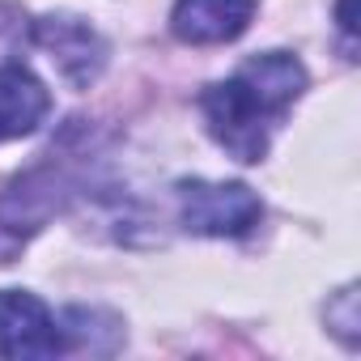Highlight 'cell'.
I'll return each instance as SVG.
<instances>
[{
	"label": "cell",
	"instance_id": "cell-4",
	"mask_svg": "<svg viewBox=\"0 0 361 361\" xmlns=\"http://www.w3.org/2000/svg\"><path fill=\"white\" fill-rule=\"evenodd\" d=\"M35 43L60 68V77L77 90H90V81H98V73L106 68V43L81 18H43V22H35Z\"/></svg>",
	"mask_w": 361,
	"mask_h": 361
},
{
	"label": "cell",
	"instance_id": "cell-6",
	"mask_svg": "<svg viewBox=\"0 0 361 361\" xmlns=\"http://www.w3.org/2000/svg\"><path fill=\"white\" fill-rule=\"evenodd\" d=\"M47 111H51V94L30 68L22 64L0 68V140L30 136L47 119Z\"/></svg>",
	"mask_w": 361,
	"mask_h": 361
},
{
	"label": "cell",
	"instance_id": "cell-2",
	"mask_svg": "<svg viewBox=\"0 0 361 361\" xmlns=\"http://www.w3.org/2000/svg\"><path fill=\"white\" fill-rule=\"evenodd\" d=\"M178 217L192 234L204 238H243L259 226L264 204L247 183L188 178V183H178Z\"/></svg>",
	"mask_w": 361,
	"mask_h": 361
},
{
	"label": "cell",
	"instance_id": "cell-5",
	"mask_svg": "<svg viewBox=\"0 0 361 361\" xmlns=\"http://www.w3.org/2000/svg\"><path fill=\"white\" fill-rule=\"evenodd\" d=\"M259 9V0H174L170 30L192 47L234 43Z\"/></svg>",
	"mask_w": 361,
	"mask_h": 361
},
{
	"label": "cell",
	"instance_id": "cell-7",
	"mask_svg": "<svg viewBox=\"0 0 361 361\" xmlns=\"http://www.w3.org/2000/svg\"><path fill=\"white\" fill-rule=\"evenodd\" d=\"M336 22H340V35H344L348 51H353V39H357V22H353V0H340V5H336Z\"/></svg>",
	"mask_w": 361,
	"mask_h": 361
},
{
	"label": "cell",
	"instance_id": "cell-3",
	"mask_svg": "<svg viewBox=\"0 0 361 361\" xmlns=\"http://www.w3.org/2000/svg\"><path fill=\"white\" fill-rule=\"evenodd\" d=\"M73 331L26 289H0V357L30 361L68 353Z\"/></svg>",
	"mask_w": 361,
	"mask_h": 361
},
{
	"label": "cell",
	"instance_id": "cell-1",
	"mask_svg": "<svg viewBox=\"0 0 361 361\" xmlns=\"http://www.w3.org/2000/svg\"><path fill=\"white\" fill-rule=\"evenodd\" d=\"M302 90H306L302 60L289 51H264V56H251L234 77L209 85L200 106L213 140L230 157L264 161L276 119L302 98Z\"/></svg>",
	"mask_w": 361,
	"mask_h": 361
}]
</instances>
